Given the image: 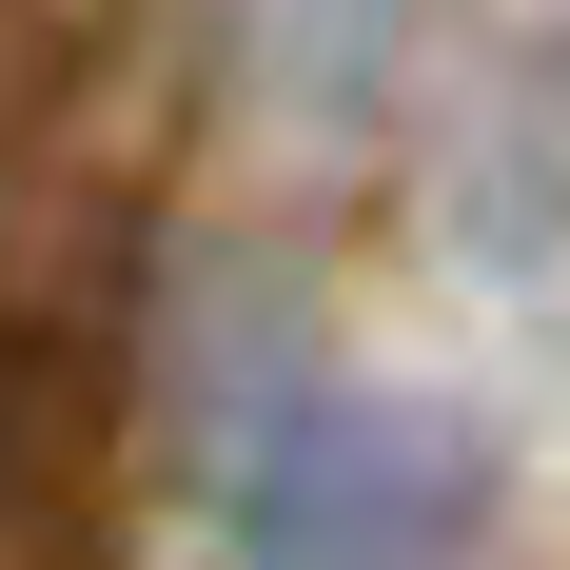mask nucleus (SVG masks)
Here are the masks:
<instances>
[{
	"label": "nucleus",
	"instance_id": "obj_1",
	"mask_svg": "<svg viewBox=\"0 0 570 570\" xmlns=\"http://www.w3.org/2000/svg\"><path fill=\"white\" fill-rule=\"evenodd\" d=\"M472 551H492V453L433 394L256 374L217 413V570H472Z\"/></svg>",
	"mask_w": 570,
	"mask_h": 570
}]
</instances>
